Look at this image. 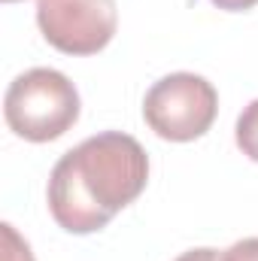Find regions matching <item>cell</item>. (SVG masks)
<instances>
[{
  "mask_svg": "<svg viewBox=\"0 0 258 261\" xmlns=\"http://www.w3.org/2000/svg\"><path fill=\"white\" fill-rule=\"evenodd\" d=\"M149 182L146 149L122 130H104L64 152L49 176V213L70 234H94Z\"/></svg>",
  "mask_w": 258,
  "mask_h": 261,
  "instance_id": "obj_1",
  "label": "cell"
},
{
  "mask_svg": "<svg viewBox=\"0 0 258 261\" xmlns=\"http://www.w3.org/2000/svg\"><path fill=\"white\" fill-rule=\"evenodd\" d=\"M3 116L15 137L31 143H52L76 125L79 91L61 70L34 67L9 82Z\"/></svg>",
  "mask_w": 258,
  "mask_h": 261,
  "instance_id": "obj_2",
  "label": "cell"
},
{
  "mask_svg": "<svg viewBox=\"0 0 258 261\" xmlns=\"http://www.w3.org/2000/svg\"><path fill=\"white\" fill-rule=\"evenodd\" d=\"M219 94L210 79L197 73H170L158 79L143 97V119L161 140L192 143L213 128Z\"/></svg>",
  "mask_w": 258,
  "mask_h": 261,
  "instance_id": "obj_3",
  "label": "cell"
},
{
  "mask_svg": "<svg viewBox=\"0 0 258 261\" xmlns=\"http://www.w3.org/2000/svg\"><path fill=\"white\" fill-rule=\"evenodd\" d=\"M46 43L64 55H97L119 28L116 0H37Z\"/></svg>",
  "mask_w": 258,
  "mask_h": 261,
  "instance_id": "obj_4",
  "label": "cell"
},
{
  "mask_svg": "<svg viewBox=\"0 0 258 261\" xmlns=\"http://www.w3.org/2000/svg\"><path fill=\"white\" fill-rule=\"evenodd\" d=\"M234 137H237V146L246 158L258 161V100H252L240 119H237V128H234Z\"/></svg>",
  "mask_w": 258,
  "mask_h": 261,
  "instance_id": "obj_5",
  "label": "cell"
},
{
  "mask_svg": "<svg viewBox=\"0 0 258 261\" xmlns=\"http://www.w3.org/2000/svg\"><path fill=\"white\" fill-rule=\"evenodd\" d=\"M0 228H3V261H34L31 246L15 234V228L9 222H3Z\"/></svg>",
  "mask_w": 258,
  "mask_h": 261,
  "instance_id": "obj_6",
  "label": "cell"
},
{
  "mask_svg": "<svg viewBox=\"0 0 258 261\" xmlns=\"http://www.w3.org/2000/svg\"><path fill=\"white\" fill-rule=\"evenodd\" d=\"M222 261H258V237L237 240L231 249L222 252Z\"/></svg>",
  "mask_w": 258,
  "mask_h": 261,
  "instance_id": "obj_7",
  "label": "cell"
},
{
  "mask_svg": "<svg viewBox=\"0 0 258 261\" xmlns=\"http://www.w3.org/2000/svg\"><path fill=\"white\" fill-rule=\"evenodd\" d=\"M176 261H222V255H219L216 249H210V246H200V249H189V252H183Z\"/></svg>",
  "mask_w": 258,
  "mask_h": 261,
  "instance_id": "obj_8",
  "label": "cell"
},
{
  "mask_svg": "<svg viewBox=\"0 0 258 261\" xmlns=\"http://www.w3.org/2000/svg\"><path fill=\"white\" fill-rule=\"evenodd\" d=\"M213 3L225 12H243V9H252L258 0H213Z\"/></svg>",
  "mask_w": 258,
  "mask_h": 261,
  "instance_id": "obj_9",
  "label": "cell"
},
{
  "mask_svg": "<svg viewBox=\"0 0 258 261\" xmlns=\"http://www.w3.org/2000/svg\"><path fill=\"white\" fill-rule=\"evenodd\" d=\"M3 3H15V0H3Z\"/></svg>",
  "mask_w": 258,
  "mask_h": 261,
  "instance_id": "obj_10",
  "label": "cell"
}]
</instances>
